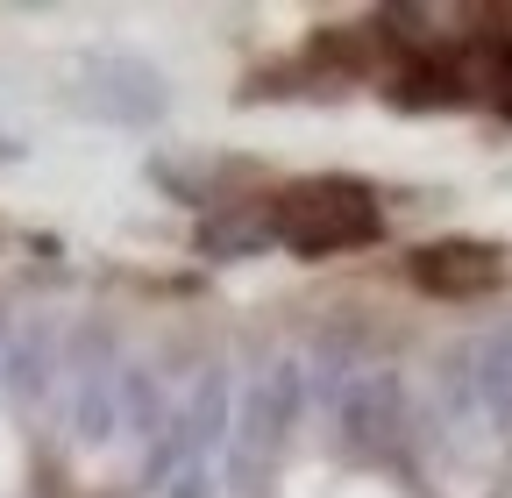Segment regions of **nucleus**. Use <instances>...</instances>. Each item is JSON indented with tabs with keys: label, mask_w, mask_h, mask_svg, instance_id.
I'll list each match as a JSON object with an SVG mask.
<instances>
[{
	"label": "nucleus",
	"mask_w": 512,
	"mask_h": 498,
	"mask_svg": "<svg viewBox=\"0 0 512 498\" xmlns=\"http://www.w3.org/2000/svg\"><path fill=\"white\" fill-rule=\"evenodd\" d=\"M413 285L434 299H484L505 285V257L491 242H420L413 249Z\"/></svg>",
	"instance_id": "2"
},
{
	"label": "nucleus",
	"mask_w": 512,
	"mask_h": 498,
	"mask_svg": "<svg viewBox=\"0 0 512 498\" xmlns=\"http://www.w3.org/2000/svg\"><path fill=\"white\" fill-rule=\"evenodd\" d=\"M491 93H498V107H505V114H512V50H505V57H498V79H491Z\"/></svg>",
	"instance_id": "3"
},
{
	"label": "nucleus",
	"mask_w": 512,
	"mask_h": 498,
	"mask_svg": "<svg viewBox=\"0 0 512 498\" xmlns=\"http://www.w3.org/2000/svg\"><path fill=\"white\" fill-rule=\"evenodd\" d=\"M271 235L299 257H335V249H363L384 235V214L370 185L356 178H299L271 200Z\"/></svg>",
	"instance_id": "1"
}]
</instances>
